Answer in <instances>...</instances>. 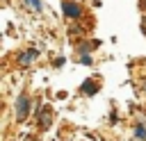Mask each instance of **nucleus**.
<instances>
[{"label": "nucleus", "mask_w": 146, "mask_h": 141, "mask_svg": "<svg viewBox=\"0 0 146 141\" xmlns=\"http://www.w3.org/2000/svg\"><path fill=\"white\" fill-rule=\"evenodd\" d=\"M27 111H30V98L25 93H21L18 100H16V116H18V121H23L27 116Z\"/></svg>", "instance_id": "1"}, {"label": "nucleus", "mask_w": 146, "mask_h": 141, "mask_svg": "<svg viewBox=\"0 0 146 141\" xmlns=\"http://www.w3.org/2000/svg\"><path fill=\"white\" fill-rule=\"evenodd\" d=\"M64 14L68 16V18H80V14H82V9H80V5H75V2H71V0H64Z\"/></svg>", "instance_id": "2"}, {"label": "nucleus", "mask_w": 146, "mask_h": 141, "mask_svg": "<svg viewBox=\"0 0 146 141\" xmlns=\"http://www.w3.org/2000/svg\"><path fill=\"white\" fill-rule=\"evenodd\" d=\"M36 55H39L36 50H27L25 55H21V57H18V64H30V61H32V59H34Z\"/></svg>", "instance_id": "3"}, {"label": "nucleus", "mask_w": 146, "mask_h": 141, "mask_svg": "<svg viewBox=\"0 0 146 141\" xmlns=\"http://www.w3.org/2000/svg\"><path fill=\"white\" fill-rule=\"evenodd\" d=\"M96 91H98V89H96V84H94V82H89V80H87V82L82 84V93H87V96H94Z\"/></svg>", "instance_id": "4"}, {"label": "nucleus", "mask_w": 146, "mask_h": 141, "mask_svg": "<svg viewBox=\"0 0 146 141\" xmlns=\"http://www.w3.org/2000/svg\"><path fill=\"white\" fill-rule=\"evenodd\" d=\"M135 134H137V139H146V130H144V125H137V127H135Z\"/></svg>", "instance_id": "5"}, {"label": "nucleus", "mask_w": 146, "mask_h": 141, "mask_svg": "<svg viewBox=\"0 0 146 141\" xmlns=\"http://www.w3.org/2000/svg\"><path fill=\"white\" fill-rule=\"evenodd\" d=\"M50 125V114L46 111V114H41V127H48Z\"/></svg>", "instance_id": "6"}, {"label": "nucleus", "mask_w": 146, "mask_h": 141, "mask_svg": "<svg viewBox=\"0 0 146 141\" xmlns=\"http://www.w3.org/2000/svg\"><path fill=\"white\" fill-rule=\"evenodd\" d=\"M27 5H30L32 9H36V11H41V0H27Z\"/></svg>", "instance_id": "7"}, {"label": "nucleus", "mask_w": 146, "mask_h": 141, "mask_svg": "<svg viewBox=\"0 0 146 141\" xmlns=\"http://www.w3.org/2000/svg\"><path fill=\"white\" fill-rule=\"evenodd\" d=\"M80 61H82V64H87V66H89V64H91V57H89V55H82V59H80Z\"/></svg>", "instance_id": "8"}, {"label": "nucleus", "mask_w": 146, "mask_h": 141, "mask_svg": "<svg viewBox=\"0 0 146 141\" xmlns=\"http://www.w3.org/2000/svg\"><path fill=\"white\" fill-rule=\"evenodd\" d=\"M144 86H146V84H144Z\"/></svg>", "instance_id": "9"}]
</instances>
